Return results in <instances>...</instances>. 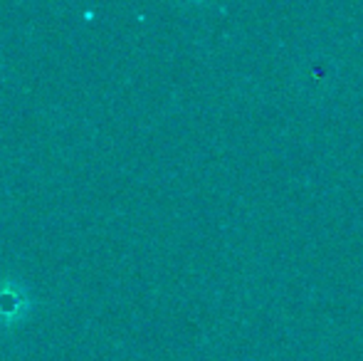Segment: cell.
Segmentation results:
<instances>
[{"label":"cell","mask_w":363,"mask_h":361,"mask_svg":"<svg viewBox=\"0 0 363 361\" xmlns=\"http://www.w3.org/2000/svg\"><path fill=\"white\" fill-rule=\"evenodd\" d=\"M28 292L20 289L18 282L0 284V324H15L23 314H28Z\"/></svg>","instance_id":"obj_1"}]
</instances>
